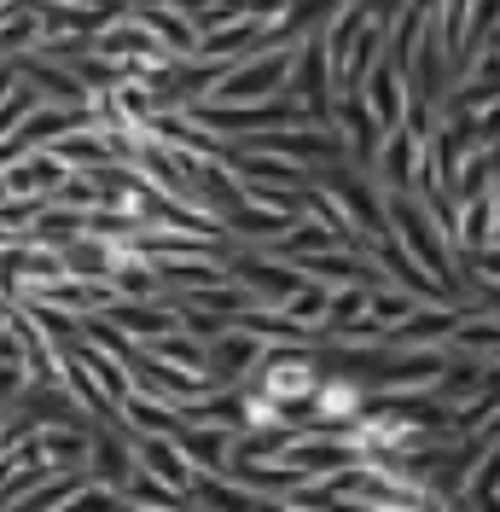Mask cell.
<instances>
[{"mask_svg": "<svg viewBox=\"0 0 500 512\" xmlns=\"http://www.w3.org/2000/svg\"><path fill=\"white\" fill-rule=\"evenodd\" d=\"M256 390L274 396L280 408L314 402V390H320V367H314L309 355H274V361H262V384H256Z\"/></svg>", "mask_w": 500, "mask_h": 512, "instance_id": "6da1fadb", "label": "cell"}, {"mask_svg": "<svg viewBox=\"0 0 500 512\" xmlns=\"http://www.w3.org/2000/svg\"><path fill=\"white\" fill-rule=\"evenodd\" d=\"M239 414H245L250 431H280L285 425V408L274 396H262V390H245V396H239Z\"/></svg>", "mask_w": 500, "mask_h": 512, "instance_id": "3957f363", "label": "cell"}, {"mask_svg": "<svg viewBox=\"0 0 500 512\" xmlns=\"http://www.w3.org/2000/svg\"><path fill=\"white\" fill-rule=\"evenodd\" d=\"M309 408L326 419V425H355V419L367 414V390H361L355 379H320Z\"/></svg>", "mask_w": 500, "mask_h": 512, "instance_id": "7a4b0ae2", "label": "cell"}]
</instances>
